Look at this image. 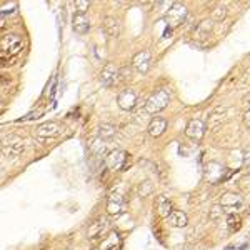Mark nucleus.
<instances>
[{
    "instance_id": "21",
    "label": "nucleus",
    "mask_w": 250,
    "mask_h": 250,
    "mask_svg": "<svg viewBox=\"0 0 250 250\" xmlns=\"http://www.w3.org/2000/svg\"><path fill=\"white\" fill-rule=\"evenodd\" d=\"M74 30L80 35L87 34V32L90 30V22L87 20L85 15H75L74 17Z\"/></svg>"
},
{
    "instance_id": "24",
    "label": "nucleus",
    "mask_w": 250,
    "mask_h": 250,
    "mask_svg": "<svg viewBox=\"0 0 250 250\" xmlns=\"http://www.w3.org/2000/svg\"><path fill=\"white\" fill-rule=\"evenodd\" d=\"M225 17H227V9H225V7L217 5L215 9L212 10V20L220 22V20H224Z\"/></svg>"
},
{
    "instance_id": "4",
    "label": "nucleus",
    "mask_w": 250,
    "mask_h": 250,
    "mask_svg": "<svg viewBox=\"0 0 250 250\" xmlns=\"http://www.w3.org/2000/svg\"><path fill=\"white\" fill-rule=\"evenodd\" d=\"M105 165H107V169L114 170V172H117V170H125L127 165H129V154L120 149L112 150V152L107 154Z\"/></svg>"
},
{
    "instance_id": "13",
    "label": "nucleus",
    "mask_w": 250,
    "mask_h": 250,
    "mask_svg": "<svg viewBox=\"0 0 250 250\" xmlns=\"http://www.w3.org/2000/svg\"><path fill=\"white\" fill-rule=\"evenodd\" d=\"M167 120L164 117H154L152 120H150V124L149 127H147V132H149V135L150 137H160V135H164L165 134V130H167Z\"/></svg>"
},
{
    "instance_id": "16",
    "label": "nucleus",
    "mask_w": 250,
    "mask_h": 250,
    "mask_svg": "<svg viewBox=\"0 0 250 250\" xmlns=\"http://www.w3.org/2000/svg\"><path fill=\"white\" fill-rule=\"evenodd\" d=\"M225 115H227V109L225 107H217L209 117V129L210 130H217L219 127L224 125L225 122Z\"/></svg>"
},
{
    "instance_id": "26",
    "label": "nucleus",
    "mask_w": 250,
    "mask_h": 250,
    "mask_svg": "<svg viewBox=\"0 0 250 250\" xmlns=\"http://www.w3.org/2000/svg\"><path fill=\"white\" fill-rule=\"evenodd\" d=\"M75 9H77V15H85V12L90 9V2H87V0H77L75 2Z\"/></svg>"
},
{
    "instance_id": "14",
    "label": "nucleus",
    "mask_w": 250,
    "mask_h": 250,
    "mask_svg": "<svg viewBox=\"0 0 250 250\" xmlns=\"http://www.w3.org/2000/svg\"><path fill=\"white\" fill-rule=\"evenodd\" d=\"M124 210V197L118 193H112L107 200V213L109 215H120Z\"/></svg>"
},
{
    "instance_id": "6",
    "label": "nucleus",
    "mask_w": 250,
    "mask_h": 250,
    "mask_svg": "<svg viewBox=\"0 0 250 250\" xmlns=\"http://www.w3.org/2000/svg\"><path fill=\"white\" fill-rule=\"evenodd\" d=\"M244 205V198L235 192H225L220 197V207L229 213H235V210H239Z\"/></svg>"
},
{
    "instance_id": "27",
    "label": "nucleus",
    "mask_w": 250,
    "mask_h": 250,
    "mask_svg": "<svg viewBox=\"0 0 250 250\" xmlns=\"http://www.w3.org/2000/svg\"><path fill=\"white\" fill-rule=\"evenodd\" d=\"M138 192H140V195H144V197L149 195V193L152 192V184H150V182H142Z\"/></svg>"
},
{
    "instance_id": "12",
    "label": "nucleus",
    "mask_w": 250,
    "mask_h": 250,
    "mask_svg": "<svg viewBox=\"0 0 250 250\" xmlns=\"http://www.w3.org/2000/svg\"><path fill=\"white\" fill-rule=\"evenodd\" d=\"M107 219L105 217H97L92 224H90L89 227V232H87V235H89V240H98L102 237V233H104V230L107 229Z\"/></svg>"
},
{
    "instance_id": "29",
    "label": "nucleus",
    "mask_w": 250,
    "mask_h": 250,
    "mask_svg": "<svg viewBox=\"0 0 250 250\" xmlns=\"http://www.w3.org/2000/svg\"><path fill=\"white\" fill-rule=\"evenodd\" d=\"M244 124L250 130V110H247V112L244 114Z\"/></svg>"
},
{
    "instance_id": "7",
    "label": "nucleus",
    "mask_w": 250,
    "mask_h": 250,
    "mask_svg": "<svg viewBox=\"0 0 250 250\" xmlns=\"http://www.w3.org/2000/svg\"><path fill=\"white\" fill-rule=\"evenodd\" d=\"M122 70H118L114 63H107L100 74V80L105 87H114L122 80Z\"/></svg>"
},
{
    "instance_id": "28",
    "label": "nucleus",
    "mask_w": 250,
    "mask_h": 250,
    "mask_svg": "<svg viewBox=\"0 0 250 250\" xmlns=\"http://www.w3.org/2000/svg\"><path fill=\"white\" fill-rule=\"evenodd\" d=\"M220 209H222L220 205H215V207L212 209V210H213V212H212V219H213V220H217V219H219L220 213H224V212H225V210H220Z\"/></svg>"
},
{
    "instance_id": "5",
    "label": "nucleus",
    "mask_w": 250,
    "mask_h": 250,
    "mask_svg": "<svg viewBox=\"0 0 250 250\" xmlns=\"http://www.w3.org/2000/svg\"><path fill=\"white\" fill-rule=\"evenodd\" d=\"M25 145H23V140L19 137H10V138H5L2 144V152L5 157L9 158H15L19 157L20 154L23 152Z\"/></svg>"
},
{
    "instance_id": "10",
    "label": "nucleus",
    "mask_w": 250,
    "mask_h": 250,
    "mask_svg": "<svg viewBox=\"0 0 250 250\" xmlns=\"http://www.w3.org/2000/svg\"><path fill=\"white\" fill-rule=\"evenodd\" d=\"M37 137L42 140H49V138H55L57 135H60V125L57 122H45L40 127H37Z\"/></svg>"
},
{
    "instance_id": "22",
    "label": "nucleus",
    "mask_w": 250,
    "mask_h": 250,
    "mask_svg": "<svg viewBox=\"0 0 250 250\" xmlns=\"http://www.w3.org/2000/svg\"><path fill=\"white\" fill-rule=\"evenodd\" d=\"M115 134H117V129L112 124H102L98 127V137L102 140H110V138L115 137Z\"/></svg>"
},
{
    "instance_id": "3",
    "label": "nucleus",
    "mask_w": 250,
    "mask_h": 250,
    "mask_svg": "<svg viewBox=\"0 0 250 250\" xmlns=\"http://www.w3.org/2000/svg\"><path fill=\"white\" fill-rule=\"evenodd\" d=\"M187 7L182 5V3H173L165 14V22L170 29H175V27H180L182 23L187 19Z\"/></svg>"
},
{
    "instance_id": "25",
    "label": "nucleus",
    "mask_w": 250,
    "mask_h": 250,
    "mask_svg": "<svg viewBox=\"0 0 250 250\" xmlns=\"http://www.w3.org/2000/svg\"><path fill=\"white\" fill-rule=\"evenodd\" d=\"M90 150H92V154L95 157H100V155H104V152H105V144L102 142V138L100 140H95L92 147H90Z\"/></svg>"
},
{
    "instance_id": "30",
    "label": "nucleus",
    "mask_w": 250,
    "mask_h": 250,
    "mask_svg": "<svg viewBox=\"0 0 250 250\" xmlns=\"http://www.w3.org/2000/svg\"><path fill=\"white\" fill-rule=\"evenodd\" d=\"M94 250H100V249H94Z\"/></svg>"
},
{
    "instance_id": "9",
    "label": "nucleus",
    "mask_w": 250,
    "mask_h": 250,
    "mask_svg": "<svg viewBox=\"0 0 250 250\" xmlns=\"http://www.w3.org/2000/svg\"><path fill=\"white\" fill-rule=\"evenodd\" d=\"M185 135L192 140H202L205 135V124L200 120V118H192V120L187 124V129H185Z\"/></svg>"
},
{
    "instance_id": "19",
    "label": "nucleus",
    "mask_w": 250,
    "mask_h": 250,
    "mask_svg": "<svg viewBox=\"0 0 250 250\" xmlns=\"http://www.w3.org/2000/svg\"><path fill=\"white\" fill-rule=\"evenodd\" d=\"M104 30L109 37L115 38L120 35V23H118L117 19H114V17H105L104 19Z\"/></svg>"
},
{
    "instance_id": "8",
    "label": "nucleus",
    "mask_w": 250,
    "mask_h": 250,
    "mask_svg": "<svg viewBox=\"0 0 250 250\" xmlns=\"http://www.w3.org/2000/svg\"><path fill=\"white\" fill-rule=\"evenodd\" d=\"M117 104L122 110L130 112V110H134V109H135V105H137V94L134 92V90H130V89L122 90V92L118 94V97H117Z\"/></svg>"
},
{
    "instance_id": "20",
    "label": "nucleus",
    "mask_w": 250,
    "mask_h": 250,
    "mask_svg": "<svg viewBox=\"0 0 250 250\" xmlns=\"http://www.w3.org/2000/svg\"><path fill=\"white\" fill-rule=\"evenodd\" d=\"M122 247V240L120 237H118V233L112 232L109 237L104 240V244H102L100 250H120Z\"/></svg>"
},
{
    "instance_id": "2",
    "label": "nucleus",
    "mask_w": 250,
    "mask_h": 250,
    "mask_svg": "<svg viewBox=\"0 0 250 250\" xmlns=\"http://www.w3.org/2000/svg\"><path fill=\"white\" fill-rule=\"evenodd\" d=\"M170 98H172V94H170L169 89H158L157 92H154L149 97L145 104V112L147 114H158L164 109H167V105L170 104Z\"/></svg>"
},
{
    "instance_id": "11",
    "label": "nucleus",
    "mask_w": 250,
    "mask_h": 250,
    "mask_svg": "<svg viewBox=\"0 0 250 250\" xmlns=\"http://www.w3.org/2000/svg\"><path fill=\"white\" fill-rule=\"evenodd\" d=\"M150 62H152V55H150V52L149 50H142V52L135 54V57H134V60H132V65L137 72L145 74L147 70L150 69Z\"/></svg>"
},
{
    "instance_id": "15",
    "label": "nucleus",
    "mask_w": 250,
    "mask_h": 250,
    "mask_svg": "<svg viewBox=\"0 0 250 250\" xmlns=\"http://www.w3.org/2000/svg\"><path fill=\"white\" fill-rule=\"evenodd\" d=\"M212 29H213V20L212 19H205V20H202L195 27V30H193V38H195V40H205V38L210 37Z\"/></svg>"
},
{
    "instance_id": "23",
    "label": "nucleus",
    "mask_w": 250,
    "mask_h": 250,
    "mask_svg": "<svg viewBox=\"0 0 250 250\" xmlns=\"http://www.w3.org/2000/svg\"><path fill=\"white\" fill-rule=\"evenodd\" d=\"M227 227L232 233L239 232V230L242 229V217L237 215V213H229L227 217Z\"/></svg>"
},
{
    "instance_id": "17",
    "label": "nucleus",
    "mask_w": 250,
    "mask_h": 250,
    "mask_svg": "<svg viewBox=\"0 0 250 250\" xmlns=\"http://www.w3.org/2000/svg\"><path fill=\"white\" fill-rule=\"evenodd\" d=\"M169 224H170V227H175V229L187 227V224H189L187 213L182 212V210H172V213L169 215Z\"/></svg>"
},
{
    "instance_id": "18",
    "label": "nucleus",
    "mask_w": 250,
    "mask_h": 250,
    "mask_svg": "<svg viewBox=\"0 0 250 250\" xmlns=\"http://www.w3.org/2000/svg\"><path fill=\"white\" fill-rule=\"evenodd\" d=\"M155 210L158 212V215H160V217L169 219V215L172 213V210H173L170 198H167L165 195H158L157 200H155Z\"/></svg>"
},
{
    "instance_id": "1",
    "label": "nucleus",
    "mask_w": 250,
    "mask_h": 250,
    "mask_svg": "<svg viewBox=\"0 0 250 250\" xmlns=\"http://www.w3.org/2000/svg\"><path fill=\"white\" fill-rule=\"evenodd\" d=\"M23 50V40L20 35L7 34L0 40V62L3 67L12 65L17 55H20Z\"/></svg>"
}]
</instances>
